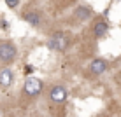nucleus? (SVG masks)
<instances>
[{"label":"nucleus","instance_id":"7","mask_svg":"<svg viewBox=\"0 0 121 117\" xmlns=\"http://www.w3.org/2000/svg\"><path fill=\"white\" fill-rule=\"evenodd\" d=\"M107 30H109L107 23L104 21V19H100V21H97V23H95V26H93V35L97 37V39H100V37L107 35Z\"/></svg>","mask_w":121,"mask_h":117},{"label":"nucleus","instance_id":"8","mask_svg":"<svg viewBox=\"0 0 121 117\" xmlns=\"http://www.w3.org/2000/svg\"><path fill=\"white\" fill-rule=\"evenodd\" d=\"M12 81H14V73H12L9 68H5V70H2V72H0V86L9 87V86L12 84Z\"/></svg>","mask_w":121,"mask_h":117},{"label":"nucleus","instance_id":"12","mask_svg":"<svg viewBox=\"0 0 121 117\" xmlns=\"http://www.w3.org/2000/svg\"><path fill=\"white\" fill-rule=\"evenodd\" d=\"M0 114H2V108H0Z\"/></svg>","mask_w":121,"mask_h":117},{"label":"nucleus","instance_id":"9","mask_svg":"<svg viewBox=\"0 0 121 117\" xmlns=\"http://www.w3.org/2000/svg\"><path fill=\"white\" fill-rule=\"evenodd\" d=\"M25 21H26L28 24H32V26H39V23H40V14L39 12H35V11H28V12H25Z\"/></svg>","mask_w":121,"mask_h":117},{"label":"nucleus","instance_id":"5","mask_svg":"<svg viewBox=\"0 0 121 117\" xmlns=\"http://www.w3.org/2000/svg\"><path fill=\"white\" fill-rule=\"evenodd\" d=\"M91 16H93V11H91V7H88V5H79V7H76V11H74V18H76L77 21H88Z\"/></svg>","mask_w":121,"mask_h":117},{"label":"nucleus","instance_id":"4","mask_svg":"<svg viewBox=\"0 0 121 117\" xmlns=\"http://www.w3.org/2000/svg\"><path fill=\"white\" fill-rule=\"evenodd\" d=\"M67 96H69V93H67V89L63 86H53L49 89V98L55 103H63L67 100Z\"/></svg>","mask_w":121,"mask_h":117},{"label":"nucleus","instance_id":"10","mask_svg":"<svg viewBox=\"0 0 121 117\" xmlns=\"http://www.w3.org/2000/svg\"><path fill=\"white\" fill-rule=\"evenodd\" d=\"M5 4H7V7H16L19 4V0H5Z\"/></svg>","mask_w":121,"mask_h":117},{"label":"nucleus","instance_id":"11","mask_svg":"<svg viewBox=\"0 0 121 117\" xmlns=\"http://www.w3.org/2000/svg\"><path fill=\"white\" fill-rule=\"evenodd\" d=\"M25 72H26V73H32L33 68H32V66H25Z\"/></svg>","mask_w":121,"mask_h":117},{"label":"nucleus","instance_id":"3","mask_svg":"<svg viewBox=\"0 0 121 117\" xmlns=\"http://www.w3.org/2000/svg\"><path fill=\"white\" fill-rule=\"evenodd\" d=\"M16 54V45L12 42H0V60L4 61V63H11V61H14Z\"/></svg>","mask_w":121,"mask_h":117},{"label":"nucleus","instance_id":"6","mask_svg":"<svg viewBox=\"0 0 121 117\" xmlns=\"http://www.w3.org/2000/svg\"><path fill=\"white\" fill-rule=\"evenodd\" d=\"M105 70H107V61L102 60V58H97L90 63V72L93 75H102Z\"/></svg>","mask_w":121,"mask_h":117},{"label":"nucleus","instance_id":"1","mask_svg":"<svg viewBox=\"0 0 121 117\" xmlns=\"http://www.w3.org/2000/svg\"><path fill=\"white\" fill-rule=\"evenodd\" d=\"M48 45L53 51H67V47L70 45V37L67 35L65 32H56V33H53V37L49 39Z\"/></svg>","mask_w":121,"mask_h":117},{"label":"nucleus","instance_id":"2","mask_svg":"<svg viewBox=\"0 0 121 117\" xmlns=\"http://www.w3.org/2000/svg\"><path fill=\"white\" fill-rule=\"evenodd\" d=\"M23 91H25V94L30 96V98L39 96L40 91H42V81H40V79H35V77H26Z\"/></svg>","mask_w":121,"mask_h":117}]
</instances>
